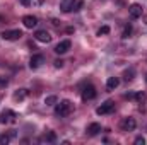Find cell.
I'll use <instances>...</instances> for the list:
<instances>
[{
	"instance_id": "cell-1",
	"label": "cell",
	"mask_w": 147,
	"mask_h": 145,
	"mask_svg": "<svg viewBox=\"0 0 147 145\" xmlns=\"http://www.w3.org/2000/svg\"><path fill=\"white\" fill-rule=\"evenodd\" d=\"M70 111H72V103L70 101H60V103H57V106H55V114L57 116H60V118H63V116H69L70 114Z\"/></svg>"
},
{
	"instance_id": "cell-2",
	"label": "cell",
	"mask_w": 147,
	"mask_h": 145,
	"mask_svg": "<svg viewBox=\"0 0 147 145\" xmlns=\"http://www.w3.org/2000/svg\"><path fill=\"white\" fill-rule=\"evenodd\" d=\"M21 36H22V33L19 29H10V31L2 33V39H5V41H17Z\"/></svg>"
},
{
	"instance_id": "cell-3",
	"label": "cell",
	"mask_w": 147,
	"mask_h": 145,
	"mask_svg": "<svg viewBox=\"0 0 147 145\" xmlns=\"http://www.w3.org/2000/svg\"><path fill=\"white\" fill-rule=\"evenodd\" d=\"M113 109H115V103H113V101H106V103H103L99 108L96 109V113H98L99 116H103V114H110V113H113Z\"/></svg>"
},
{
	"instance_id": "cell-4",
	"label": "cell",
	"mask_w": 147,
	"mask_h": 145,
	"mask_svg": "<svg viewBox=\"0 0 147 145\" xmlns=\"http://www.w3.org/2000/svg\"><path fill=\"white\" fill-rule=\"evenodd\" d=\"M96 87L94 85H86L84 89H82V99L84 101H91V99H94L96 97Z\"/></svg>"
},
{
	"instance_id": "cell-5",
	"label": "cell",
	"mask_w": 147,
	"mask_h": 145,
	"mask_svg": "<svg viewBox=\"0 0 147 145\" xmlns=\"http://www.w3.org/2000/svg\"><path fill=\"white\" fill-rule=\"evenodd\" d=\"M70 46H72V43H70L69 39H63V41H60V43L55 46V53H57V55H63V53H67V51L70 50Z\"/></svg>"
},
{
	"instance_id": "cell-6",
	"label": "cell",
	"mask_w": 147,
	"mask_h": 145,
	"mask_svg": "<svg viewBox=\"0 0 147 145\" xmlns=\"http://www.w3.org/2000/svg\"><path fill=\"white\" fill-rule=\"evenodd\" d=\"M135 126H137V121H135L134 118H130V116L121 121V130H123V132H134Z\"/></svg>"
},
{
	"instance_id": "cell-7",
	"label": "cell",
	"mask_w": 147,
	"mask_h": 145,
	"mask_svg": "<svg viewBox=\"0 0 147 145\" xmlns=\"http://www.w3.org/2000/svg\"><path fill=\"white\" fill-rule=\"evenodd\" d=\"M16 118H17V114L14 113V111H10V109H5L2 114H0V123H10V121H16Z\"/></svg>"
},
{
	"instance_id": "cell-8",
	"label": "cell",
	"mask_w": 147,
	"mask_h": 145,
	"mask_svg": "<svg viewBox=\"0 0 147 145\" xmlns=\"http://www.w3.org/2000/svg\"><path fill=\"white\" fill-rule=\"evenodd\" d=\"M43 63H45V56H43V55H33L31 60H29V67H31L33 70L39 68Z\"/></svg>"
},
{
	"instance_id": "cell-9",
	"label": "cell",
	"mask_w": 147,
	"mask_h": 145,
	"mask_svg": "<svg viewBox=\"0 0 147 145\" xmlns=\"http://www.w3.org/2000/svg\"><path fill=\"white\" fill-rule=\"evenodd\" d=\"M34 38H36L39 43H50L51 41V36H50V33L48 31H45V29H39L34 33Z\"/></svg>"
},
{
	"instance_id": "cell-10",
	"label": "cell",
	"mask_w": 147,
	"mask_h": 145,
	"mask_svg": "<svg viewBox=\"0 0 147 145\" xmlns=\"http://www.w3.org/2000/svg\"><path fill=\"white\" fill-rule=\"evenodd\" d=\"M128 12H130V17H132V19H139V17H142V7H140L139 3H132L130 9H128Z\"/></svg>"
},
{
	"instance_id": "cell-11",
	"label": "cell",
	"mask_w": 147,
	"mask_h": 145,
	"mask_svg": "<svg viewBox=\"0 0 147 145\" xmlns=\"http://www.w3.org/2000/svg\"><path fill=\"white\" fill-rule=\"evenodd\" d=\"M22 22H24V28H28V29H33V28L38 26V19L34 15H24Z\"/></svg>"
},
{
	"instance_id": "cell-12",
	"label": "cell",
	"mask_w": 147,
	"mask_h": 145,
	"mask_svg": "<svg viewBox=\"0 0 147 145\" xmlns=\"http://www.w3.org/2000/svg\"><path fill=\"white\" fill-rule=\"evenodd\" d=\"M74 5H75V0H62L60 2V9L63 12H70L74 9Z\"/></svg>"
},
{
	"instance_id": "cell-13",
	"label": "cell",
	"mask_w": 147,
	"mask_h": 145,
	"mask_svg": "<svg viewBox=\"0 0 147 145\" xmlns=\"http://www.w3.org/2000/svg\"><path fill=\"white\" fill-rule=\"evenodd\" d=\"M118 85H120V79H118V77H110V79L106 80V87H108V91H115Z\"/></svg>"
},
{
	"instance_id": "cell-14",
	"label": "cell",
	"mask_w": 147,
	"mask_h": 145,
	"mask_svg": "<svg viewBox=\"0 0 147 145\" xmlns=\"http://www.w3.org/2000/svg\"><path fill=\"white\" fill-rule=\"evenodd\" d=\"M99 132H101V125H99V123H91V125L87 126V133H89L91 137L98 135Z\"/></svg>"
},
{
	"instance_id": "cell-15",
	"label": "cell",
	"mask_w": 147,
	"mask_h": 145,
	"mask_svg": "<svg viewBox=\"0 0 147 145\" xmlns=\"http://www.w3.org/2000/svg\"><path fill=\"white\" fill-rule=\"evenodd\" d=\"M26 89H19V91H16L14 92V101H22L24 97H26Z\"/></svg>"
},
{
	"instance_id": "cell-16",
	"label": "cell",
	"mask_w": 147,
	"mask_h": 145,
	"mask_svg": "<svg viewBox=\"0 0 147 145\" xmlns=\"http://www.w3.org/2000/svg\"><path fill=\"white\" fill-rule=\"evenodd\" d=\"M58 103V97L57 96H48L46 99H45V104H48V106H53V104H57Z\"/></svg>"
},
{
	"instance_id": "cell-17",
	"label": "cell",
	"mask_w": 147,
	"mask_h": 145,
	"mask_svg": "<svg viewBox=\"0 0 147 145\" xmlns=\"http://www.w3.org/2000/svg\"><path fill=\"white\" fill-rule=\"evenodd\" d=\"M43 140H46V142H55V140H57V133H55V132H48V133L43 137Z\"/></svg>"
},
{
	"instance_id": "cell-18",
	"label": "cell",
	"mask_w": 147,
	"mask_h": 145,
	"mask_svg": "<svg viewBox=\"0 0 147 145\" xmlns=\"http://www.w3.org/2000/svg\"><path fill=\"white\" fill-rule=\"evenodd\" d=\"M130 34H132V24H128V26H125V29H123V33H121V38H130Z\"/></svg>"
},
{
	"instance_id": "cell-19",
	"label": "cell",
	"mask_w": 147,
	"mask_h": 145,
	"mask_svg": "<svg viewBox=\"0 0 147 145\" xmlns=\"http://www.w3.org/2000/svg\"><path fill=\"white\" fill-rule=\"evenodd\" d=\"M123 75H125V80L128 82V80H132V79H134L135 70H134V68H128V70H125V73H123Z\"/></svg>"
},
{
	"instance_id": "cell-20",
	"label": "cell",
	"mask_w": 147,
	"mask_h": 145,
	"mask_svg": "<svg viewBox=\"0 0 147 145\" xmlns=\"http://www.w3.org/2000/svg\"><path fill=\"white\" fill-rule=\"evenodd\" d=\"M106 34H110V26H103L98 31V36H106Z\"/></svg>"
},
{
	"instance_id": "cell-21",
	"label": "cell",
	"mask_w": 147,
	"mask_h": 145,
	"mask_svg": "<svg viewBox=\"0 0 147 145\" xmlns=\"http://www.w3.org/2000/svg\"><path fill=\"white\" fill-rule=\"evenodd\" d=\"M10 138H12V133H10V135H2V137H0V144H9V142H10Z\"/></svg>"
},
{
	"instance_id": "cell-22",
	"label": "cell",
	"mask_w": 147,
	"mask_h": 145,
	"mask_svg": "<svg viewBox=\"0 0 147 145\" xmlns=\"http://www.w3.org/2000/svg\"><path fill=\"white\" fill-rule=\"evenodd\" d=\"M135 99L140 101V103H144V101H146V94H144V92H139V94H135Z\"/></svg>"
},
{
	"instance_id": "cell-23",
	"label": "cell",
	"mask_w": 147,
	"mask_h": 145,
	"mask_svg": "<svg viewBox=\"0 0 147 145\" xmlns=\"http://www.w3.org/2000/svg\"><path fill=\"white\" fill-rule=\"evenodd\" d=\"M134 144H135V145H144V144H146V138H144V137H137Z\"/></svg>"
},
{
	"instance_id": "cell-24",
	"label": "cell",
	"mask_w": 147,
	"mask_h": 145,
	"mask_svg": "<svg viewBox=\"0 0 147 145\" xmlns=\"http://www.w3.org/2000/svg\"><path fill=\"white\" fill-rule=\"evenodd\" d=\"M53 63H55V67H57V68H62V67H63V62H62V60H55Z\"/></svg>"
},
{
	"instance_id": "cell-25",
	"label": "cell",
	"mask_w": 147,
	"mask_h": 145,
	"mask_svg": "<svg viewBox=\"0 0 147 145\" xmlns=\"http://www.w3.org/2000/svg\"><path fill=\"white\" fill-rule=\"evenodd\" d=\"M125 99H135V94L134 92H127L125 94Z\"/></svg>"
},
{
	"instance_id": "cell-26",
	"label": "cell",
	"mask_w": 147,
	"mask_h": 145,
	"mask_svg": "<svg viewBox=\"0 0 147 145\" xmlns=\"http://www.w3.org/2000/svg\"><path fill=\"white\" fill-rule=\"evenodd\" d=\"M5 85H7V79L0 77V87H5Z\"/></svg>"
},
{
	"instance_id": "cell-27",
	"label": "cell",
	"mask_w": 147,
	"mask_h": 145,
	"mask_svg": "<svg viewBox=\"0 0 147 145\" xmlns=\"http://www.w3.org/2000/svg\"><path fill=\"white\" fill-rule=\"evenodd\" d=\"M21 3H22V5H29V3H31V0H21Z\"/></svg>"
},
{
	"instance_id": "cell-28",
	"label": "cell",
	"mask_w": 147,
	"mask_h": 145,
	"mask_svg": "<svg viewBox=\"0 0 147 145\" xmlns=\"http://www.w3.org/2000/svg\"><path fill=\"white\" fill-rule=\"evenodd\" d=\"M2 21H3V17H2V15H0V22H2Z\"/></svg>"
}]
</instances>
